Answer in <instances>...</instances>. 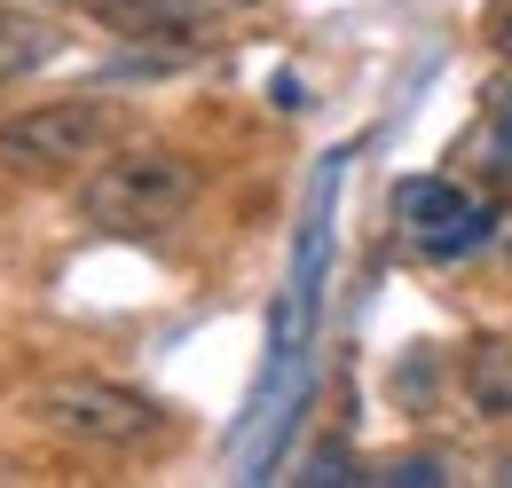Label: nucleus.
Wrapping results in <instances>:
<instances>
[{
  "label": "nucleus",
  "mask_w": 512,
  "mask_h": 488,
  "mask_svg": "<svg viewBox=\"0 0 512 488\" xmlns=\"http://www.w3.org/2000/svg\"><path fill=\"white\" fill-rule=\"evenodd\" d=\"M197 205V166L182 150H119L103 158L87 182H79V213L95 229H119V237H150V229H174Z\"/></svg>",
  "instance_id": "obj_1"
},
{
  "label": "nucleus",
  "mask_w": 512,
  "mask_h": 488,
  "mask_svg": "<svg viewBox=\"0 0 512 488\" xmlns=\"http://www.w3.org/2000/svg\"><path fill=\"white\" fill-rule=\"evenodd\" d=\"M32 418L56 441H79V449H142V441L166 433V410L119 378H48L32 394Z\"/></svg>",
  "instance_id": "obj_2"
},
{
  "label": "nucleus",
  "mask_w": 512,
  "mask_h": 488,
  "mask_svg": "<svg viewBox=\"0 0 512 488\" xmlns=\"http://www.w3.org/2000/svg\"><path fill=\"white\" fill-rule=\"evenodd\" d=\"M111 142H119V111L111 103H40V111L0 119V174H24V182L79 174Z\"/></svg>",
  "instance_id": "obj_3"
},
{
  "label": "nucleus",
  "mask_w": 512,
  "mask_h": 488,
  "mask_svg": "<svg viewBox=\"0 0 512 488\" xmlns=\"http://www.w3.org/2000/svg\"><path fill=\"white\" fill-rule=\"evenodd\" d=\"M394 221H402V237L418 244L426 260H465V252H481V244L497 237V213L473 205L442 174H418V182L394 189Z\"/></svg>",
  "instance_id": "obj_4"
},
{
  "label": "nucleus",
  "mask_w": 512,
  "mask_h": 488,
  "mask_svg": "<svg viewBox=\"0 0 512 488\" xmlns=\"http://www.w3.org/2000/svg\"><path fill=\"white\" fill-rule=\"evenodd\" d=\"M95 16L127 40H190L221 16V0H95Z\"/></svg>",
  "instance_id": "obj_5"
},
{
  "label": "nucleus",
  "mask_w": 512,
  "mask_h": 488,
  "mask_svg": "<svg viewBox=\"0 0 512 488\" xmlns=\"http://www.w3.org/2000/svg\"><path fill=\"white\" fill-rule=\"evenodd\" d=\"M56 56H64V32H56L40 8H0V87L48 71Z\"/></svg>",
  "instance_id": "obj_6"
},
{
  "label": "nucleus",
  "mask_w": 512,
  "mask_h": 488,
  "mask_svg": "<svg viewBox=\"0 0 512 488\" xmlns=\"http://www.w3.org/2000/svg\"><path fill=\"white\" fill-rule=\"evenodd\" d=\"M457 378H465V402L481 410V418H512V339H473L465 355H457Z\"/></svg>",
  "instance_id": "obj_7"
},
{
  "label": "nucleus",
  "mask_w": 512,
  "mask_h": 488,
  "mask_svg": "<svg viewBox=\"0 0 512 488\" xmlns=\"http://www.w3.org/2000/svg\"><path fill=\"white\" fill-rule=\"evenodd\" d=\"M489 166L512 174V95H497V111H489Z\"/></svg>",
  "instance_id": "obj_8"
},
{
  "label": "nucleus",
  "mask_w": 512,
  "mask_h": 488,
  "mask_svg": "<svg viewBox=\"0 0 512 488\" xmlns=\"http://www.w3.org/2000/svg\"><path fill=\"white\" fill-rule=\"evenodd\" d=\"M497 63H505V71H512V8H505V16H497Z\"/></svg>",
  "instance_id": "obj_9"
},
{
  "label": "nucleus",
  "mask_w": 512,
  "mask_h": 488,
  "mask_svg": "<svg viewBox=\"0 0 512 488\" xmlns=\"http://www.w3.org/2000/svg\"><path fill=\"white\" fill-rule=\"evenodd\" d=\"M40 8H48V0H40Z\"/></svg>",
  "instance_id": "obj_10"
}]
</instances>
